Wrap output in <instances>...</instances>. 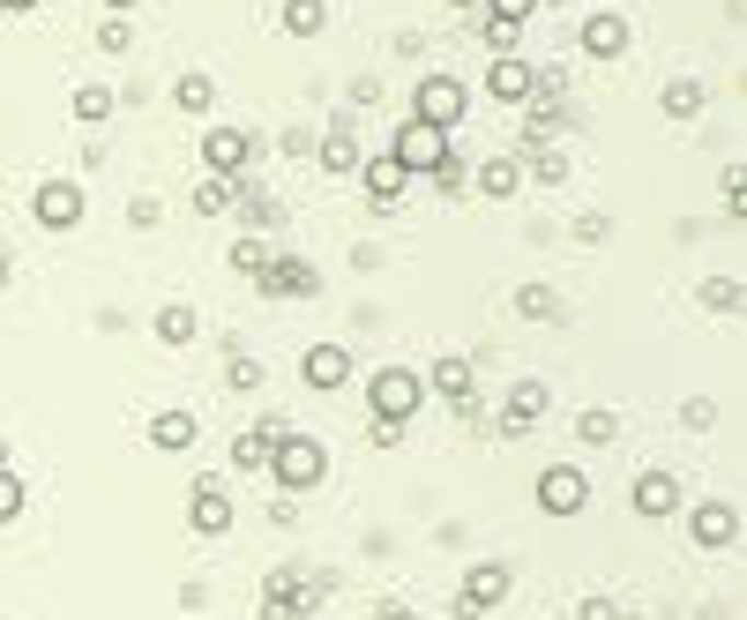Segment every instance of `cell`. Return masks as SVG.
<instances>
[{
	"label": "cell",
	"mask_w": 747,
	"mask_h": 620,
	"mask_svg": "<svg viewBox=\"0 0 747 620\" xmlns=\"http://www.w3.org/2000/svg\"><path fill=\"white\" fill-rule=\"evenodd\" d=\"M322 471H330V449L314 441V434H277V449H269V479L285 486V494H307V486H322Z\"/></svg>",
	"instance_id": "1"
},
{
	"label": "cell",
	"mask_w": 747,
	"mask_h": 620,
	"mask_svg": "<svg viewBox=\"0 0 747 620\" xmlns=\"http://www.w3.org/2000/svg\"><path fill=\"white\" fill-rule=\"evenodd\" d=\"M516 590V576L501 569V561H479V569H463V590H457V620H479V613H494L501 598Z\"/></svg>",
	"instance_id": "2"
},
{
	"label": "cell",
	"mask_w": 747,
	"mask_h": 620,
	"mask_svg": "<svg viewBox=\"0 0 747 620\" xmlns=\"http://www.w3.org/2000/svg\"><path fill=\"white\" fill-rule=\"evenodd\" d=\"M545 412H553V389H545V381H516L508 404H501V418H494V434H501V441H524Z\"/></svg>",
	"instance_id": "3"
},
{
	"label": "cell",
	"mask_w": 747,
	"mask_h": 620,
	"mask_svg": "<svg viewBox=\"0 0 747 620\" xmlns=\"http://www.w3.org/2000/svg\"><path fill=\"white\" fill-rule=\"evenodd\" d=\"M418 404H426V381H418L412 367H381L373 374V418H397V426H404Z\"/></svg>",
	"instance_id": "4"
},
{
	"label": "cell",
	"mask_w": 747,
	"mask_h": 620,
	"mask_svg": "<svg viewBox=\"0 0 747 620\" xmlns=\"http://www.w3.org/2000/svg\"><path fill=\"white\" fill-rule=\"evenodd\" d=\"M463 105H471V97H463L457 76H426L418 97H412V120H426V127H441V135H449V127L463 120Z\"/></svg>",
	"instance_id": "5"
},
{
	"label": "cell",
	"mask_w": 747,
	"mask_h": 620,
	"mask_svg": "<svg viewBox=\"0 0 747 620\" xmlns=\"http://www.w3.org/2000/svg\"><path fill=\"white\" fill-rule=\"evenodd\" d=\"M203 165H209V180H248V165H254V135H248V127H209Z\"/></svg>",
	"instance_id": "6"
},
{
	"label": "cell",
	"mask_w": 747,
	"mask_h": 620,
	"mask_svg": "<svg viewBox=\"0 0 747 620\" xmlns=\"http://www.w3.org/2000/svg\"><path fill=\"white\" fill-rule=\"evenodd\" d=\"M389 158H397L404 172H434L441 158H449V135L426 127V120H404V127H397V142H389Z\"/></svg>",
	"instance_id": "7"
},
{
	"label": "cell",
	"mask_w": 747,
	"mask_h": 620,
	"mask_svg": "<svg viewBox=\"0 0 747 620\" xmlns=\"http://www.w3.org/2000/svg\"><path fill=\"white\" fill-rule=\"evenodd\" d=\"M83 187H76V180H45L38 195H31V217H38L45 232H76V225H83Z\"/></svg>",
	"instance_id": "8"
},
{
	"label": "cell",
	"mask_w": 747,
	"mask_h": 620,
	"mask_svg": "<svg viewBox=\"0 0 747 620\" xmlns=\"http://www.w3.org/2000/svg\"><path fill=\"white\" fill-rule=\"evenodd\" d=\"M254 291H262V299H314L322 277H314V262H299V254H269V269L254 277Z\"/></svg>",
	"instance_id": "9"
},
{
	"label": "cell",
	"mask_w": 747,
	"mask_h": 620,
	"mask_svg": "<svg viewBox=\"0 0 747 620\" xmlns=\"http://www.w3.org/2000/svg\"><path fill=\"white\" fill-rule=\"evenodd\" d=\"M583 501H590V486H583L576 463H545L539 471V508L545 516H583Z\"/></svg>",
	"instance_id": "10"
},
{
	"label": "cell",
	"mask_w": 747,
	"mask_h": 620,
	"mask_svg": "<svg viewBox=\"0 0 747 620\" xmlns=\"http://www.w3.org/2000/svg\"><path fill=\"white\" fill-rule=\"evenodd\" d=\"M688 531H696L703 553H725V546L740 538V508H733V501H703V508L688 516Z\"/></svg>",
	"instance_id": "11"
},
{
	"label": "cell",
	"mask_w": 747,
	"mask_h": 620,
	"mask_svg": "<svg viewBox=\"0 0 747 620\" xmlns=\"http://www.w3.org/2000/svg\"><path fill=\"white\" fill-rule=\"evenodd\" d=\"M404 180H412V172L397 165L389 150H373V158H359V187H367V203H373V209H397V195H404Z\"/></svg>",
	"instance_id": "12"
},
{
	"label": "cell",
	"mask_w": 747,
	"mask_h": 620,
	"mask_svg": "<svg viewBox=\"0 0 747 620\" xmlns=\"http://www.w3.org/2000/svg\"><path fill=\"white\" fill-rule=\"evenodd\" d=\"M628 38H635V31H628V15H613V8L583 15V53H590V60H621Z\"/></svg>",
	"instance_id": "13"
},
{
	"label": "cell",
	"mask_w": 747,
	"mask_h": 620,
	"mask_svg": "<svg viewBox=\"0 0 747 620\" xmlns=\"http://www.w3.org/2000/svg\"><path fill=\"white\" fill-rule=\"evenodd\" d=\"M299 381H307V389H344V381H352V352H344V344H307Z\"/></svg>",
	"instance_id": "14"
},
{
	"label": "cell",
	"mask_w": 747,
	"mask_h": 620,
	"mask_svg": "<svg viewBox=\"0 0 747 620\" xmlns=\"http://www.w3.org/2000/svg\"><path fill=\"white\" fill-rule=\"evenodd\" d=\"M187 516H195V531H203V538L232 531V494H225L217 479H195V494H187Z\"/></svg>",
	"instance_id": "15"
},
{
	"label": "cell",
	"mask_w": 747,
	"mask_h": 620,
	"mask_svg": "<svg viewBox=\"0 0 747 620\" xmlns=\"http://www.w3.org/2000/svg\"><path fill=\"white\" fill-rule=\"evenodd\" d=\"M232 217L248 225V232H269V225H285V209L269 187H254V180H232Z\"/></svg>",
	"instance_id": "16"
},
{
	"label": "cell",
	"mask_w": 747,
	"mask_h": 620,
	"mask_svg": "<svg viewBox=\"0 0 747 620\" xmlns=\"http://www.w3.org/2000/svg\"><path fill=\"white\" fill-rule=\"evenodd\" d=\"M277 434H285V418H262V426H248V434L232 441V471H269V449H277Z\"/></svg>",
	"instance_id": "17"
},
{
	"label": "cell",
	"mask_w": 747,
	"mask_h": 620,
	"mask_svg": "<svg viewBox=\"0 0 747 620\" xmlns=\"http://www.w3.org/2000/svg\"><path fill=\"white\" fill-rule=\"evenodd\" d=\"M486 90H494L501 105H531V90H539V68H524V60H494V68H486Z\"/></svg>",
	"instance_id": "18"
},
{
	"label": "cell",
	"mask_w": 747,
	"mask_h": 620,
	"mask_svg": "<svg viewBox=\"0 0 747 620\" xmlns=\"http://www.w3.org/2000/svg\"><path fill=\"white\" fill-rule=\"evenodd\" d=\"M673 508H680V479H673V471H643V479H635V516L658 524V516H673Z\"/></svg>",
	"instance_id": "19"
},
{
	"label": "cell",
	"mask_w": 747,
	"mask_h": 620,
	"mask_svg": "<svg viewBox=\"0 0 747 620\" xmlns=\"http://www.w3.org/2000/svg\"><path fill=\"white\" fill-rule=\"evenodd\" d=\"M359 135H352V113H336L330 120V142H322V172H359Z\"/></svg>",
	"instance_id": "20"
},
{
	"label": "cell",
	"mask_w": 747,
	"mask_h": 620,
	"mask_svg": "<svg viewBox=\"0 0 747 620\" xmlns=\"http://www.w3.org/2000/svg\"><path fill=\"white\" fill-rule=\"evenodd\" d=\"M516 187H524V165H516L508 150H494V158L479 165V195H486V203H508Z\"/></svg>",
	"instance_id": "21"
},
{
	"label": "cell",
	"mask_w": 747,
	"mask_h": 620,
	"mask_svg": "<svg viewBox=\"0 0 747 620\" xmlns=\"http://www.w3.org/2000/svg\"><path fill=\"white\" fill-rule=\"evenodd\" d=\"M195 412H158L150 418V449H195Z\"/></svg>",
	"instance_id": "22"
},
{
	"label": "cell",
	"mask_w": 747,
	"mask_h": 620,
	"mask_svg": "<svg viewBox=\"0 0 747 620\" xmlns=\"http://www.w3.org/2000/svg\"><path fill=\"white\" fill-rule=\"evenodd\" d=\"M434 389L449 397V404H479V389H471V359H434Z\"/></svg>",
	"instance_id": "23"
},
{
	"label": "cell",
	"mask_w": 747,
	"mask_h": 620,
	"mask_svg": "<svg viewBox=\"0 0 747 620\" xmlns=\"http://www.w3.org/2000/svg\"><path fill=\"white\" fill-rule=\"evenodd\" d=\"M195 336H203L195 307H180V299H172V307H158V344H172V352H180V344H195Z\"/></svg>",
	"instance_id": "24"
},
{
	"label": "cell",
	"mask_w": 747,
	"mask_h": 620,
	"mask_svg": "<svg viewBox=\"0 0 747 620\" xmlns=\"http://www.w3.org/2000/svg\"><path fill=\"white\" fill-rule=\"evenodd\" d=\"M277 23H285V38H314V31H330V8L322 0H285Z\"/></svg>",
	"instance_id": "25"
},
{
	"label": "cell",
	"mask_w": 747,
	"mask_h": 620,
	"mask_svg": "<svg viewBox=\"0 0 747 620\" xmlns=\"http://www.w3.org/2000/svg\"><path fill=\"white\" fill-rule=\"evenodd\" d=\"M262 620H299V598H291V569H269V583H262Z\"/></svg>",
	"instance_id": "26"
},
{
	"label": "cell",
	"mask_w": 747,
	"mask_h": 620,
	"mask_svg": "<svg viewBox=\"0 0 747 620\" xmlns=\"http://www.w3.org/2000/svg\"><path fill=\"white\" fill-rule=\"evenodd\" d=\"M516 314H524V322H561V291L553 285H524L516 291Z\"/></svg>",
	"instance_id": "27"
},
{
	"label": "cell",
	"mask_w": 747,
	"mask_h": 620,
	"mask_svg": "<svg viewBox=\"0 0 747 620\" xmlns=\"http://www.w3.org/2000/svg\"><path fill=\"white\" fill-rule=\"evenodd\" d=\"M479 45H486V60H516L524 31H516V23H494V15H479Z\"/></svg>",
	"instance_id": "28"
},
{
	"label": "cell",
	"mask_w": 747,
	"mask_h": 620,
	"mask_svg": "<svg viewBox=\"0 0 747 620\" xmlns=\"http://www.w3.org/2000/svg\"><path fill=\"white\" fill-rule=\"evenodd\" d=\"M516 165H524V180H539V187H561V180H568V158H561V150H531V158H516Z\"/></svg>",
	"instance_id": "29"
},
{
	"label": "cell",
	"mask_w": 747,
	"mask_h": 620,
	"mask_svg": "<svg viewBox=\"0 0 747 620\" xmlns=\"http://www.w3.org/2000/svg\"><path fill=\"white\" fill-rule=\"evenodd\" d=\"M172 97H180V113H209V105H217V83H209V76H180Z\"/></svg>",
	"instance_id": "30"
},
{
	"label": "cell",
	"mask_w": 747,
	"mask_h": 620,
	"mask_svg": "<svg viewBox=\"0 0 747 620\" xmlns=\"http://www.w3.org/2000/svg\"><path fill=\"white\" fill-rule=\"evenodd\" d=\"M105 113H113V83H83V90H76V120H83V127H97Z\"/></svg>",
	"instance_id": "31"
},
{
	"label": "cell",
	"mask_w": 747,
	"mask_h": 620,
	"mask_svg": "<svg viewBox=\"0 0 747 620\" xmlns=\"http://www.w3.org/2000/svg\"><path fill=\"white\" fill-rule=\"evenodd\" d=\"M703 113V90L696 83H665V120H696Z\"/></svg>",
	"instance_id": "32"
},
{
	"label": "cell",
	"mask_w": 747,
	"mask_h": 620,
	"mask_svg": "<svg viewBox=\"0 0 747 620\" xmlns=\"http://www.w3.org/2000/svg\"><path fill=\"white\" fill-rule=\"evenodd\" d=\"M740 299H747L740 277H710L703 285V307H717V314H740Z\"/></svg>",
	"instance_id": "33"
},
{
	"label": "cell",
	"mask_w": 747,
	"mask_h": 620,
	"mask_svg": "<svg viewBox=\"0 0 747 620\" xmlns=\"http://www.w3.org/2000/svg\"><path fill=\"white\" fill-rule=\"evenodd\" d=\"M225 381H232L240 397H254V389H262L269 374H262V359H248V352H232V367H225Z\"/></svg>",
	"instance_id": "34"
},
{
	"label": "cell",
	"mask_w": 747,
	"mask_h": 620,
	"mask_svg": "<svg viewBox=\"0 0 747 620\" xmlns=\"http://www.w3.org/2000/svg\"><path fill=\"white\" fill-rule=\"evenodd\" d=\"M576 434L590 441V449H606V441L621 434V418H613V412H583V418H576Z\"/></svg>",
	"instance_id": "35"
},
{
	"label": "cell",
	"mask_w": 747,
	"mask_h": 620,
	"mask_svg": "<svg viewBox=\"0 0 747 620\" xmlns=\"http://www.w3.org/2000/svg\"><path fill=\"white\" fill-rule=\"evenodd\" d=\"M225 203H232V180H203L195 187V217H225Z\"/></svg>",
	"instance_id": "36"
},
{
	"label": "cell",
	"mask_w": 747,
	"mask_h": 620,
	"mask_svg": "<svg viewBox=\"0 0 747 620\" xmlns=\"http://www.w3.org/2000/svg\"><path fill=\"white\" fill-rule=\"evenodd\" d=\"M232 269H240V277H262V269H269V248H262V240H240V248H232Z\"/></svg>",
	"instance_id": "37"
},
{
	"label": "cell",
	"mask_w": 747,
	"mask_h": 620,
	"mask_svg": "<svg viewBox=\"0 0 747 620\" xmlns=\"http://www.w3.org/2000/svg\"><path fill=\"white\" fill-rule=\"evenodd\" d=\"M15 516H23V479H15V471H0V531H8Z\"/></svg>",
	"instance_id": "38"
},
{
	"label": "cell",
	"mask_w": 747,
	"mask_h": 620,
	"mask_svg": "<svg viewBox=\"0 0 747 620\" xmlns=\"http://www.w3.org/2000/svg\"><path fill=\"white\" fill-rule=\"evenodd\" d=\"M531 8H539V0H486V15H494V23H516V31L531 23Z\"/></svg>",
	"instance_id": "39"
},
{
	"label": "cell",
	"mask_w": 747,
	"mask_h": 620,
	"mask_svg": "<svg viewBox=\"0 0 747 620\" xmlns=\"http://www.w3.org/2000/svg\"><path fill=\"white\" fill-rule=\"evenodd\" d=\"M434 187H441V195H457V187H463V158H457V150L434 165Z\"/></svg>",
	"instance_id": "40"
},
{
	"label": "cell",
	"mask_w": 747,
	"mask_h": 620,
	"mask_svg": "<svg viewBox=\"0 0 747 620\" xmlns=\"http://www.w3.org/2000/svg\"><path fill=\"white\" fill-rule=\"evenodd\" d=\"M127 38H135V31H127V15H105V31H97V45H105V53H127Z\"/></svg>",
	"instance_id": "41"
},
{
	"label": "cell",
	"mask_w": 747,
	"mask_h": 620,
	"mask_svg": "<svg viewBox=\"0 0 747 620\" xmlns=\"http://www.w3.org/2000/svg\"><path fill=\"white\" fill-rule=\"evenodd\" d=\"M367 434H373V449H397V441H404V426H397V418H373Z\"/></svg>",
	"instance_id": "42"
},
{
	"label": "cell",
	"mask_w": 747,
	"mask_h": 620,
	"mask_svg": "<svg viewBox=\"0 0 747 620\" xmlns=\"http://www.w3.org/2000/svg\"><path fill=\"white\" fill-rule=\"evenodd\" d=\"M576 620H621V613H613V598H583Z\"/></svg>",
	"instance_id": "43"
},
{
	"label": "cell",
	"mask_w": 747,
	"mask_h": 620,
	"mask_svg": "<svg viewBox=\"0 0 747 620\" xmlns=\"http://www.w3.org/2000/svg\"><path fill=\"white\" fill-rule=\"evenodd\" d=\"M31 8H38V0H0V15H31Z\"/></svg>",
	"instance_id": "44"
},
{
	"label": "cell",
	"mask_w": 747,
	"mask_h": 620,
	"mask_svg": "<svg viewBox=\"0 0 747 620\" xmlns=\"http://www.w3.org/2000/svg\"><path fill=\"white\" fill-rule=\"evenodd\" d=\"M105 8H113V15H127V8H135V0H105Z\"/></svg>",
	"instance_id": "45"
},
{
	"label": "cell",
	"mask_w": 747,
	"mask_h": 620,
	"mask_svg": "<svg viewBox=\"0 0 747 620\" xmlns=\"http://www.w3.org/2000/svg\"><path fill=\"white\" fill-rule=\"evenodd\" d=\"M449 8H479V0H449Z\"/></svg>",
	"instance_id": "46"
},
{
	"label": "cell",
	"mask_w": 747,
	"mask_h": 620,
	"mask_svg": "<svg viewBox=\"0 0 747 620\" xmlns=\"http://www.w3.org/2000/svg\"><path fill=\"white\" fill-rule=\"evenodd\" d=\"M0 285H8V262H0Z\"/></svg>",
	"instance_id": "47"
},
{
	"label": "cell",
	"mask_w": 747,
	"mask_h": 620,
	"mask_svg": "<svg viewBox=\"0 0 747 620\" xmlns=\"http://www.w3.org/2000/svg\"><path fill=\"white\" fill-rule=\"evenodd\" d=\"M397 620H412V613H397Z\"/></svg>",
	"instance_id": "48"
}]
</instances>
